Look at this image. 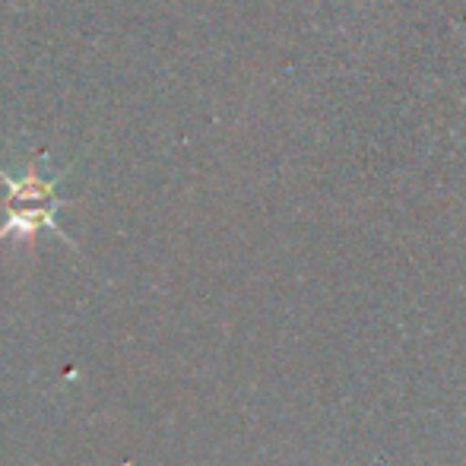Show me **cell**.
Wrapping results in <instances>:
<instances>
[{"instance_id":"6da1fadb","label":"cell","mask_w":466,"mask_h":466,"mask_svg":"<svg viewBox=\"0 0 466 466\" xmlns=\"http://www.w3.org/2000/svg\"><path fill=\"white\" fill-rule=\"evenodd\" d=\"M0 185L6 187L0 241L13 238V235H19V238H35L38 228H48V232H55L61 241H67L70 248H76L55 219L57 209L67 203L55 194L57 178H45V175H38L35 168H29L23 178H13L10 172L0 168Z\"/></svg>"}]
</instances>
